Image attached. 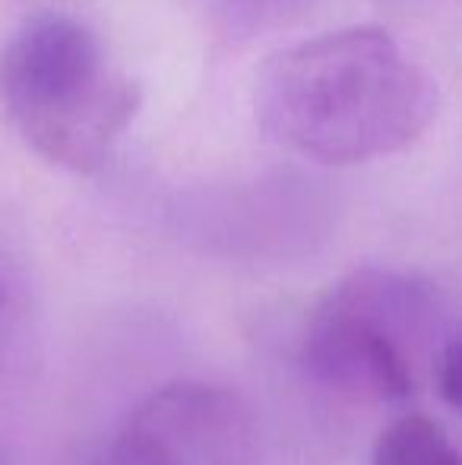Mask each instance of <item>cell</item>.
Instances as JSON below:
<instances>
[{"instance_id":"obj_1","label":"cell","mask_w":462,"mask_h":465,"mask_svg":"<svg viewBox=\"0 0 462 465\" xmlns=\"http://www.w3.org/2000/svg\"><path fill=\"white\" fill-rule=\"evenodd\" d=\"M266 134L320 165H361L412 146L434 124L437 86L380 25L323 32L263 64Z\"/></svg>"},{"instance_id":"obj_2","label":"cell","mask_w":462,"mask_h":465,"mask_svg":"<svg viewBox=\"0 0 462 465\" xmlns=\"http://www.w3.org/2000/svg\"><path fill=\"white\" fill-rule=\"evenodd\" d=\"M0 102L51 165L95 172L140 108V89L83 19L35 13L0 48Z\"/></svg>"},{"instance_id":"obj_3","label":"cell","mask_w":462,"mask_h":465,"mask_svg":"<svg viewBox=\"0 0 462 465\" xmlns=\"http://www.w3.org/2000/svg\"><path fill=\"white\" fill-rule=\"evenodd\" d=\"M431 317L425 282L389 270L351 272L310 317L304 364L355 402H402L415 390L412 345Z\"/></svg>"},{"instance_id":"obj_4","label":"cell","mask_w":462,"mask_h":465,"mask_svg":"<svg viewBox=\"0 0 462 465\" xmlns=\"http://www.w3.org/2000/svg\"><path fill=\"white\" fill-rule=\"evenodd\" d=\"M251 409L216 383L181 380L149 392L95 465H253Z\"/></svg>"},{"instance_id":"obj_5","label":"cell","mask_w":462,"mask_h":465,"mask_svg":"<svg viewBox=\"0 0 462 465\" xmlns=\"http://www.w3.org/2000/svg\"><path fill=\"white\" fill-rule=\"evenodd\" d=\"M370 465H462V453L437 421L402 415L377 437Z\"/></svg>"},{"instance_id":"obj_6","label":"cell","mask_w":462,"mask_h":465,"mask_svg":"<svg viewBox=\"0 0 462 465\" xmlns=\"http://www.w3.org/2000/svg\"><path fill=\"white\" fill-rule=\"evenodd\" d=\"M437 390H440V396H444V402L453 405L462 415V336L453 339L444 355H440Z\"/></svg>"},{"instance_id":"obj_7","label":"cell","mask_w":462,"mask_h":465,"mask_svg":"<svg viewBox=\"0 0 462 465\" xmlns=\"http://www.w3.org/2000/svg\"><path fill=\"white\" fill-rule=\"evenodd\" d=\"M257 4H285V0H257Z\"/></svg>"},{"instance_id":"obj_8","label":"cell","mask_w":462,"mask_h":465,"mask_svg":"<svg viewBox=\"0 0 462 465\" xmlns=\"http://www.w3.org/2000/svg\"><path fill=\"white\" fill-rule=\"evenodd\" d=\"M0 307H4V292H0Z\"/></svg>"}]
</instances>
